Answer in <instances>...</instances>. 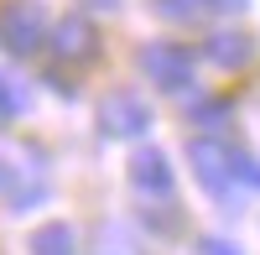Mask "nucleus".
Wrapping results in <instances>:
<instances>
[{"instance_id":"9d476101","label":"nucleus","mask_w":260,"mask_h":255,"mask_svg":"<svg viewBox=\"0 0 260 255\" xmlns=\"http://www.w3.org/2000/svg\"><path fill=\"white\" fill-rule=\"evenodd\" d=\"M99 255H136V250H130V235H125L120 224L99 229Z\"/></svg>"},{"instance_id":"1a4fd4ad","label":"nucleus","mask_w":260,"mask_h":255,"mask_svg":"<svg viewBox=\"0 0 260 255\" xmlns=\"http://www.w3.org/2000/svg\"><path fill=\"white\" fill-rule=\"evenodd\" d=\"M31 250H37V255H73V229H68V224H47V229H37Z\"/></svg>"},{"instance_id":"ddd939ff","label":"nucleus","mask_w":260,"mask_h":255,"mask_svg":"<svg viewBox=\"0 0 260 255\" xmlns=\"http://www.w3.org/2000/svg\"><path fill=\"white\" fill-rule=\"evenodd\" d=\"M229 172L245 177L250 187H260V162H250V156H234V151H229Z\"/></svg>"},{"instance_id":"39448f33","label":"nucleus","mask_w":260,"mask_h":255,"mask_svg":"<svg viewBox=\"0 0 260 255\" xmlns=\"http://www.w3.org/2000/svg\"><path fill=\"white\" fill-rule=\"evenodd\" d=\"M187 156H192V172H198V182L208 187V193H213V198H229L234 172H229V151H224V146H219V141H192Z\"/></svg>"},{"instance_id":"6e6552de","label":"nucleus","mask_w":260,"mask_h":255,"mask_svg":"<svg viewBox=\"0 0 260 255\" xmlns=\"http://www.w3.org/2000/svg\"><path fill=\"white\" fill-rule=\"evenodd\" d=\"M203 52H208L213 62H219V68H245L255 47H250V37H245V31H213Z\"/></svg>"},{"instance_id":"0eeeda50","label":"nucleus","mask_w":260,"mask_h":255,"mask_svg":"<svg viewBox=\"0 0 260 255\" xmlns=\"http://www.w3.org/2000/svg\"><path fill=\"white\" fill-rule=\"evenodd\" d=\"M94 26L83 16H68V21H57L52 26V52L57 57H68V62H83V57H94Z\"/></svg>"},{"instance_id":"dca6fc26","label":"nucleus","mask_w":260,"mask_h":255,"mask_svg":"<svg viewBox=\"0 0 260 255\" xmlns=\"http://www.w3.org/2000/svg\"><path fill=\"white\" fill-rule=\"evenodd\" d=\"M208 6H219V11H229V16H234V11H245L250 0H208Z\"/></svg>"},{"instance_id":"2eb2a0df","label":"nucleus","mask_w":260,"mask_h":255,"mask_svg":"<svg viewBox=\"0 0 260 255\" xmlns=\"http://www.w3.org/2000/svg\"><path fill=\"white\" fill-rule=\"evenodd\" d=\"M224 115H229V110H224V104H198V120H203V125H219Z\"/></svg>"},{"instance_id":"9b49d317","label":"nucleus","mask_w":260,"mask_h":255,"mask_svg":"<svg viewBox=\"0 0 260 255\" xmlns=\"http://www.w3.org/2000/svg\"><path fill=\"white\" fill-rule=\"evenodd\" d=\"M156 11L167 16V21H192L203 11V0H156Z\"/></svg>"},{"instance_id":"4468645a","label":"nucleus","mask_w":260,"mask_h":255,"mask_svg":"<svg viewBox=\"0 0 260 255\" xmlns=\"http://www.w3.org/2000/svg\"><path fill=\"white\" fill-rule=\"evenodd\" d=\"M198 255H240V245H229V240H203Z\"/></svg>"},{"instance_id":"f03ea898","label":"nucleus","mask_w":260,"mask_h":255,"mask_svg":"<svg viewBox=\"0 0 260 255\" xmlns=\"http://www.w3.org/2000/svg\"><path fill=\"white\" fill-rule=\"evenodd\" d=\"M141 68H146L151 83L182 94L187 83H192V52L177 47V42H146V47H141Z\"/></svg>"},{"instance_id":"f257e3e1","label":"nucleus","mask_w":260,"mask_h":255,"mask_svg":"<svg viewBox=\"0 0 260 255\" xmlns=\"http://www.w3.org/2000/svg\"><path fill=\"white\" fill-rule=\"evenodd\" d=\"M42 37H47V16H42V6H31V0H6L0 6V47L26 57L42 47Z\"/></svg>"},{"instance_id":"7ed1b4c3","label":"nucleus","mask_w":260,"mask_h":255,"mask_svg":"<svg viewBox=\"0 0 260 255\" xmlns=\"http://www.w3.org/2000/svg\"><path fill=\"white\" fill-rule=\"evenodd\" d=\"M99 125H104V136H120V141L146 136L151 131V104L136 89H115V94H104V104H99Z\"/></svg>"},{"instance_id":"f3484780","label":"nucleus","mask_w":260,"mask_h":255,"mask_svg":"<svg viewBox=\"0 0 260 255\" xmlns=\"http://www.w3.org/2000/svg\"><path fill=\"white\" fill-rule=\"evenodd\" d=\"M94 6H99V11H115V6H120V0H94Z\"/></svg>"},{"instance_id":"f8f14e48","label":"nucleus","mask_w":260,"mask_h":255,"mask_svg":"<svg viewBox=\"0 0 260 255\" xmlns=\"http://www.w3.org/2000/svg\"><path fill=\"white\" fill-rule=\"evenodd\" d=\"M21 110H26V94L11 89V83L0 78V120H6V115H21Z\"/></svg>"},{"instance_id":"20e7f679","label":"nucleus","mask_w":260,"mask_h":255,"mask_svg":"<svg viewBox=\"0 0 260 255\" xmlns=\"http://www.w3.org/2000/svg\"><path fill=\"white\" fill-rule=\"evenodd\" d=\"M47 182H42V167H21V162H6L0 156V198L11 203V214H26L31 203H42Z\"/></svg>"},{"instance_id":"423d86ee","label":"nucleus","mask_w":260,"mask_h":255,"mask_svg":"<svg viewBox=\"0 0 260 255\" xmlns=\"http://www.w3.org/2000/svg\"><path fill=\"white\" fill-rule=\"evenodd\" d=\"M130 182H136V193H146V198H172V187H177V177H172V167H167V156L156 151V146L136 151V162H130Z\"/></svg>"}]
</instances>
